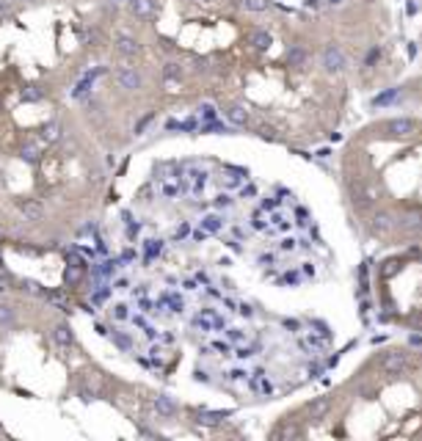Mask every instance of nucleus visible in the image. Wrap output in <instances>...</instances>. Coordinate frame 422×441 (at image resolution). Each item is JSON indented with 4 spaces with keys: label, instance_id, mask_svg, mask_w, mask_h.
Segmentation results:
<instances>
[{
    "label": "nucleus",
    "instance_id": "1",
    "mask_svg": "<svg viewBox=\"0 0 422 441\" xmlns=\"http://www.w3.org/2000/svg\"><path fill=\"white\" fill-rule=\"evenodd\" d=\"M345 64H348V58H345V53L339 50L337 44H329L323 50V66L329 72H339V69H345Z\"/></svg>",
    "mask_w": 422,
    "mask_h": 441
},
{
    "label": "nucleus",
    "instance_id": "4",
    "mask_svg": "<svg viewBox=\"0 0 422 441\" xmlns=\"http://www.w3.org/2000/svg\"><path fill=\"white\" fill-rule=\"evenodd\" d=\"M53 336H56V342L61 345V348H69V345L75 342V336H72V328L66 323H61L56 325V331H53Z\"/></svg>",
    "mask_w": 422,
    "mask_h": 441
},
{
    "label": "nucleus",
    "instance_id": "16",
    "mask_svg": "<svg viewBox=\"0 0 422 441\" xmlns=\"http://www.w3.org/2000/svg\"><path fill=\"white\" fill-rule=\"evenodd\" d=\"M113 336H116V345H119L121 350H127V348H130V339H127V336H121V334H116V331H113Z\"/></svg>",
    "mask_w": 422,
    "mask_h": 441
},
{
    "label": "nucleus",
    "instance_id": "12",
    "mask_svg": "<svg viewBox=\"0 0 422 441\" xmlns=\"http://www.w3.org/2000/svg\"><path fill=\"white\" fill-rule=\"evenodd\" d=\"M243 6H246L249 11H265L270 3H268V0H243Z\"/></svg>",
    "mask_w": 422,
    "mask_h": 441
},
{
    "label": "nucleus",
    "instance_id": "7",
    "mask_svg": "<svg viewBox=\"0 0 422 441\" xmlns=\"http://www.w3.org/2000/svg\"><path fill=\"white\" fill-rule=\"evenodd\" d=\"M61 138V124L58 121H50V124L42 130V141H47V144H53V141Z\"/></svg>",
    "mask_w": 422,
    "mask_h": 441
},
{
    "label": "nucleus",
    "instance_id": "3",
    "mask_svg": "<svg viewBox=\"0 0 422 441\" xmlns=\"http://www.w3.org/2000/svg\"><path fill=\"white\" fill-rule=\"evenodd\" d=\"M116 83L121 88H130V91H133V88H141L144 80H141V74L135 72V69H119L116 72Z\"/></svg>",
    "mask_w": 422,
    "mask_h": 441
},
{
    "label": "nucleus",
    "instance_id": "8",
    "mask_svg": "<svg viewBox=\"0 0 422 441\" xmlns=\"http://www.w3.org/2000/svg\"><path fill=\"white\" fill-rule=\"evenodd\" d=\"M155 408H158L160 413H166V417H168V413H174L177 411V405L171 403V400H168L166 395H160L158 400H155Z\"/></svg>",
    "mask_w": 422,
    "mask_h": 441
},
{
    "label": "nucleus",
    "instance_id": "9",
    "mask_svg": "<svg viewBox=\"0 0 422 441\" xmlns=\"http://www.w3.org/2000/svg\"><path fill=\"white\" fill-rule=\"evenodd\" d=\"M130 9L135 11V14L146 17L149 11H152V0H130Z\"/></svg>",
    "mask_w": 422,
    "mask_h": 441
},
{
    "label": "nucleus",
    "instance_id": "11",
    "mask_svg": "<svg viewBox=\"0 0 422 441\" xmlns=\"http://www.w3.org/2000/svg\"><path fill=\"white\" fill-rule=\"evenodd\" d=\"M22 158L31 160V163H36V160H39V146H36V144H25V146H22Z\"/></svg>",
    "mask_w": 422,
    "mask_h": 441
},
{
    "label": "nucleus",
    "instance_id": "17",
    "mask_svg": "<svg viewBox=\"0 0 422 441\" xmlns=\"http://www.w3.org/2000/svg\"><path fill=\"white\" fill-rule=\"evenodd\" d=\"M204 226H207V229H218V218H213V215L204 218Z\"/></svg>",
    "mask_w": 422,
    "mask_h": 441
},
{
    "label": "nucleus",
    "instance_id": "5",
    "mask_svg": "<svg viewBox=\"0 0 422 441\" xmlns=\"http://www.w3.org/2000/svg\"><path fill=\"white\" fill-rule=\"evenodd\" d=\"M227 119L232 121V124H237V127H246L249 124V111H243L240 105H232L227 111Z\"/></svg>",
    "mask_w": 422,
    "mask_h": 441
},
{
    "label": "nucleus",
    "instance_id": "14",
    "mask_svg": "<svg viewBox=\"0 0 422 441\" xmlns=\"http://www.w3.org/2000/svg\"><path fill=\"white\" fill-rule=\"evenodd\" d=\"M254 44H257V47H268V44H270V36H268L265 31H257V33H254Z\"/></svg>",
    "mask_w": 422,
    "mask_h": 441
},
{
    "label": "nucleus",
    "instance_id": "20",
    "mask_svg": "<svg viewBox=\"0 0 422 441\" xmlns=\"http://www.w3.org/2000/svg\"><path fill=\"white\" fill-rule=\"evenodd\" d=\"M329 3H342V0H329Z\"/></svg>",
    "mask_w": 422,
    "mask_h": 441
},
{
    "label": "nucleus",
    "instance_id": "15",
    "mask_svg": "<svg viewBox=\"0 0 422 441\" xmlns=\"http://www.w3.org/2000/svg\"><path fill=\"white\" fill-rule=\"evenodd\" d=\"M182 69H180V64H166V77H177Z\"/></svg>",
    "mask_w": 422,
    "mask_h": 441
},
{
    "label": "nucleus",
    "instance_id": "18",
    "mask_svg": "<svg viewBox=\"0 0 422 441\" xmlns=\"http://www.w3.org/2000/svg\"><path fill=\"white\" fill-rule=\"evenodd\" d=\"M80 400H83V403H91V400H94V395H91L88 389H83V392H80Z\"/></svg>",
    "mask_w": 422,
    "mask_h": 441
},
{
    "label": "nucleus",
    "instance_id": "6",
    "mask_svg": "<svg viewBox=\"0 0 422 441\" xmlns=\"http://www.w3.org/2000/svg\"><path fill=\"white\" fill-rule=\"evenodd\" d=\"M113 47H116L121 56H135V53H138V44H135L133 39H127V36H119L116 42H113Z\"/></svg>",
    "mask_w": 422,
    "mask_h": 441
},
{
    "label": "nucleus",
    "instance_id": "2",
    "mask_svg": "<svg viewBox=\"0 0 422 441\" xmlns=\"http://www.w3.org/2000/svg\"><path fill=\"white\" fill-rule=\"evenodd\" d=\"M19 210H22L25 221H42L44 218V207H42V201H36V199H25L22 204H19Z\"/></svg>",
    "mask_w": 422,
    "mask_h": 441
},
{
    "label": "nucleus",
    "instance_id": "19",
    "mask_svg": "<svg viewBox=\"0 0 422 441\" xmlns=\"http://www.w3.org/2000/svg\"><path fill=\"white\" fill-rule=\"evenodd\" d=\"M113 290H127V281H125V279H119L116 284H113Z\"/></svg>",
    "mask_w": 422,
    "mask_h": 441
},
{
    "label": "nucleus",
    "instance_id": "10",
    "mask_svg": "<svg viewBox=\"0 0 422 441\" xmlns=\"http://www.w3.org/2000/svg\"><path fill=\"white\" fill-rule=\"evenodd\" d=\"M14 320V306H9V303H0V325H9Z\"/></svg>",
    "mask_w": 422,
    "mask_h": 441
},
{
    "label": "nucleus",
    "instance_id": "13",
    "mask_svg": "<svg viewBox=\"0 0 422 441\" xmlns=\"http://www.w3.org/2000/svg\"><path fill=\"white\" fill-rule=\"evenodd\" d=\"M111 315H113V320H127V303H113Z\"/></svg>",
    "mask_w": 422,
    "mask_h": 441
}]
</instances>
